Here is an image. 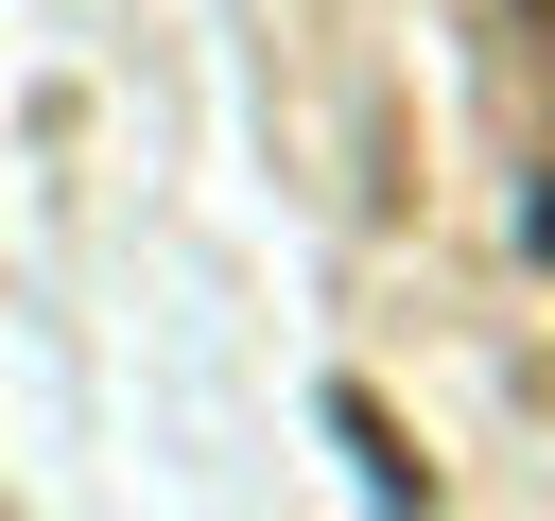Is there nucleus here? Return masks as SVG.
I'll return each instance as SVG.
<instances>
[{
	"label": "nucleus",
	"instance_id": "obj_1",
	"mask_svg": "<svg viewBox=\"0 0 555 521\" xmlns=\"http://www.w3.org/2000/svg\"><path fill=\"white\" fill-rule=\"evenodd\" d=\"M330 434L364 452V486H382V504H434V469L399 452V417H382V399H330Z\"/></svg>",
	"mask_w": 555,
	"mask_h": 521
},
{
	"label": "nucleus",
	"instance_id": "obj_2",
	"mask_svg": "<svg viewBox=\"0 0 555 521\" xmlns=\"http://www.w3.org/2000/svg\"><path fill=\"white\" fill-rule=\"evenodd\" d=\"M503 69H520V104H555V0H503Z\"/></svg>",
	"mask_w": 555,
	"mask_h": 521
}]
</instances>
